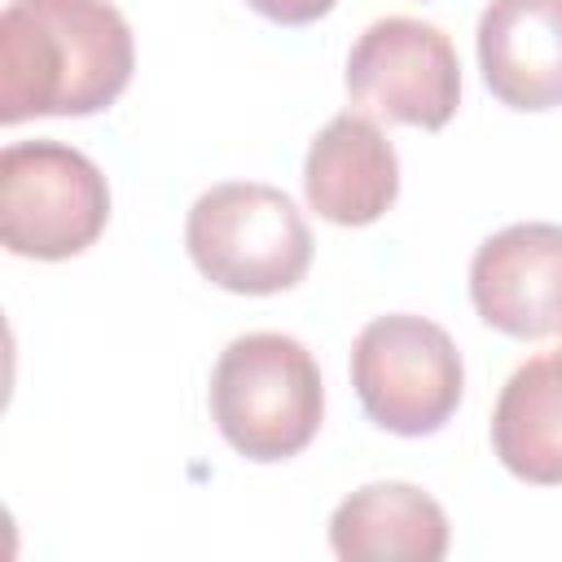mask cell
Here are the masks:
<instances>
[{"label":"cell","mask_w":562,"mask_h":562,"mask_svg":"<svg viewBox=\"0 0 562 562\" xmlns=\"http://www.w3.org/2000/svg\"><path fill=\"white\" fill-rule=\"evenodd\" d=\"M347 92L364 114L439 132L461 105V61L452 40L417 18H378L347 57Z\"/></svg>","instance_id":"cell-6"},{"label":"cell","mask_w":562,"mask_h":562,"mask_svg":"<svg viewBox=\"0 0 562 562\" xmlns=\"http://www.w3.org/2000/svg\"><path fill=\"white\" fill-rule=\"evenodd\" d=\"M351 386L373 426L404 439H422L457 413L465 369L443 325L413 312H395L369 321L356 334Z\"/></svg>","instance_id":"cell-5"},{"label":"cell","mask_w":562,"mask_h":562,"mask_svg":"<svg viewBox=\"0 0 562 562\" xmlns=\"http://www.w3.org/2000/svg\"><path fill=\"white\" fill-rule=\"evenodd\" d=\"M303 193L312 211L342 228H364L382 220L400 198L395 145L364 110L334 114L303 162Z\"/></svg>","instance_id":"cell-8"},{"label":"cell","mask_w":562,"mask_h":562,"mask_svg":"<svg viewBox=\"0 0 562 562\" xmlns=\"http://www.w3.org/2000/svg\"><path fill=\"white\" fill-rule=\"evenodd\" d=\"M255 13H263L268 22H281V26H307L316 18H325L338 0H246Z\"/></svg>","instance_id":"cell-12"},{"label":"cell","mask_w":562,"mask_h":562,"mask_svg":"<svg viewBox=\"0 0 562 562\" xmlns=\"http://www.w3.org/2000/svg\"><path fill=\"white\" fill-rule=\"evenodd\" d=\"M470 303L509 338L562 329V224L527 220L492 233L470 259Z\"/></svg>","instance_id":"cell-7"},{"label":"cell","mask_w":562,"mask_h":562,"mask_svg":"<svg viewBox=\"0 0 562 562\" xmlns=\"http://www.w3.org/2000/svg\"><path fill=\"white\" fill-rule=\"evenodd\" d=\"M110 224L101 167L61 140H18L0 154V237L22 259L83 255Z\"/></svg>","instance_id":"cell-4"},{"label":"cell","mask_w":562,"mask_h":562,"mask_svg":"<svg viewBox=\"0 0 562 562\" xmlns=\"http://www.w3.org/2000/svg\"><path fill=\"white\" fill-rule=\"evenodd\" d=\"M136 70L127 18L110 0H9L0 13V123L110 110Z\"/></svg>","instance_id":"cell-1"},{"label":"cell","mask_w":562,"mask_h":562,"mask_svg":"<svg viewBox=\"0 0 562 562\" xmlns=\"http://www.w3.org/2000/svg\"><path fill=\"white\" fill-rule=\"evenodd\" d=\"M479 70L509 110L562 105V0H492L479 18Z\"/></svg>","instance_id":"cell-9"},{"label":"cell","mask_w":562,"mask_h":562,"mask_svg":"<svg viewBox=\"0 0 562 562\" xmlns=\"http://www.w3.org/2000/svg\"><path fill=\"white\" fill-rule=\"evenodd\" d=\"M325 413V386L312 351L290 334L233 338L211 373V417L246 461L299 457Z\"/></svg>","instance_id":"cell-2"},{"label":"cell","mask_w":562,"mask_h":562,"mask_svg":"<svg viewBox=\"0 0 562 562\" xmlns=\"http://www.w3.org/2000/svg\"><path fill=\"white\" fill-rule=\"evenodd\" d=\"M184 246L198 272L233 294H281L312 263V233L290 193L259 180L206 189L184 220Z\"/></svg>","instance_id":"cell-3"},{"label":"cell","mask_w":562,"mask_h":562,"mask_svg":"<svg viewBox=\"0 0 562 562\" xmlns=\"http://www.w3.org/2000/svg\"><path fill=\"white\" fill-rule=\"evenodd\" d=\"M549 356H553V364H558V373H562V342H558V347H553Z\"/></svg>","instance_id":"cell-13"},{"label":"cell","mask_w":562,"mask_h":562,"mask_svg":"<svg viewBox=\"0 0 562 562\" xmlns=\"http://www.w3.org/2000/svg\"><path fill=\"white\" fill-rule=\"evenodd\" d=\"M492 448L514 479L536 487L562 483V373L549 351L522 360L501 386Z\"/></svg>","instance_id":"cell-11"},{"label":"cell","mask_w":562,"mask_h":562,"mask_svg":"<svg viewBox=\"0 0 562 562\" xmlns=\"http://www.w3.org/2000/svg\"><path fill=\"white\" fill-rule=\"evenodd\" d=\"M329 549L347 562L364 558H417L439 562L448 553V514L413 483H364L329 518Z\"/></svg>","instance_id":"cell-10"}]
</instances>
